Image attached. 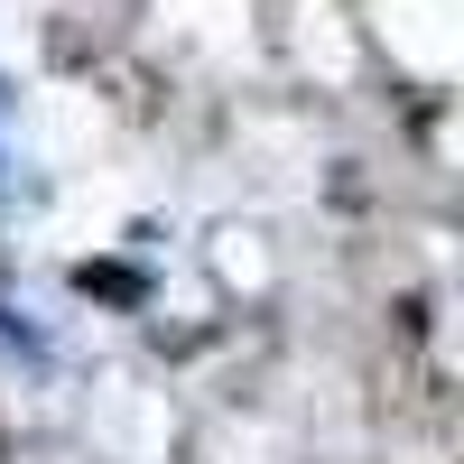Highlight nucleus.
Returning a JSON list of instances; mask_svg holds the SVG:
<instances>
[{
	"mask_svg": "<svg viewBox=\"0 0 464 464\" xmlns=\"http://www.w3.org/2000/svg\"><path fill=\"white\" fill-rule=\"evenodd\" d=\"M74 288H84V297H111V306H140V269H121V260H84V269H74Z\"/></svg>",
	"mask_w": 464,
	"mask_h": 464,
	"instance_id": "nucleus-1",
	"label": "nucleus"
}]
</instances>
